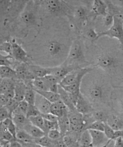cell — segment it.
I'll list each match as a JSON object with an SVG mask.
<instances>
[{
    "instance_id": "cell-60",
    "label": "cell",
    "mask_w": 123,
    "mask_h": 147,
    "mask_svg": "<svg viewBox=\"0 0 123 147\" xmlns=\"http://www.w3.org/2000/svg\"><path fill=\"white\" fill-rule=\"evenodd\" d=\"M97 147L93 146H91V147Z\"/></svg>"
},
{
    "instance_id": "cell-25",
    "label": "cell",
    "mask_w": 123,
    "mask_h": 147,
    "mask_svg": "<svg viewBox=\"0 0 123 147\" xmlns=\"http://www.w3.org/2000/svg\"><path fill=\"white\" fill-rule=\"evenodd\" d=\"M79 147H90L92 146V138L88 129L82 133L78 140Z\"/></svg>"
},
{
    "instance_id": "cell-35",
    "label": "cell",
    "mask_w": 123,
    "mask_h": 147,
    "mask_svg": "<svg viewBox=\"0 0 123 147\" xmlns=\"http://www.w3.org/2000/svg\"><path fill=\"white\" fill-rule=\"evenodd\" d=\"M35 142L43 147H53V140L46 135L41 138L35 140Z\"/></svg>"
},
{
    "instance_id": "cell-57",
    "label": "cell",
    "mask_w": 123,
    "mask_h": 147,
    "mask_svg": "<svg viewBox=\"0 0 123 147\" xmlns=\"http://www.w3.org/2000/svg\"><path fill=\"white\" fill-rule=\"evenodd\" d=\"M119 105L120 109H121V113L123 114V98L120 100L119 102Z\"/></svg>"
},
{
    "instance_id": "cell-56",
    "label": "cell",
    "mask_w": 123,
    "mask_h": 147,
    "mask_svg": "<svg viewBox=\"0 0 123 147\" xmlns=\"http://www.w3.org/2000/svg\"><path fill=\"white\" fill-rule=\"evenodd\" d=\"M120 137L123 138V129L115 131L114 140L116 139L117 138H120Z\"/></svg>"
},
{
    "instance_id": "cell-8",
    "label": "cell",
    "mask_w": 123,
    "mask_h": 147,
    "mask_svg": "<svg viewBox=\"0 0 123 147\" xmlns=\"http://www.w3.org/2000/svg\"><path fill=\"white\" fill-rule=\"evenodd\" d=\"M93 70V69L90 67H84L80 68V75H79L78 79L76 80L75 82L70 86H61L68 92L72 93V94L80 93L81 92L80 86H81L82 80L83 77L87 74L90 73Z\"/></svg>"
},
{
    "instance_id": "cell-40",
    "label": "cell",
    "mask_w": 123,
    "mask_h": 147,
    "mask_svg": "<svg viewBox=\"0 0 123 147\" xmlns=\"http://www.w3.org/2000/svg\"><path fill=\"white\" fill-rule=\"evenodd\" d=\"M44 80L49 86V88L51 86L56 84H60V81L57 78L52 75L49 74L43 77Z\"/></svg>"
},
{
    "instance_id": "cell-38",
    "label": "cell",
    "mask_w": 123,
    "mask_h": 147,
    "mask_svg": "<svg viewBox=\"0 0 123 147\" xmlns=\"http://www.w3.org/2000/svg\"><path fill=\"white\" fill-rule=\"evenodd\" d=\"M105 123L101 121H95L88 127L87 129L94 130L104 132Z\"/></svg>"
},
{
    "instance_id": "cell-22",
    "label": "cell",
    "mask_w": 123,
    "mask_h": 147,
    "mask_svg": "<svg viewBox=\"0 0 123 147\" xmlns=\"http://www.w3.org/2000/svg\"><path fill=\"white\" fill-rule=\"evenodd\" d=\"M25 84L26 86V90L24 100L30 105H34L36 92L34 90L32 82Z\"/></svg>"
},
{
    "instance_id": "cell-45",
    "label": "cell",
    "mask_w": 123,
    "mask_h": 147,
    "mask_svg": "<svg viewBox=\"0 0 123 147\" xmlns=\"http://www.w3.org/2000/svg\"><path fill=\"white\" fill-rule=\"evenodd\" d=\"M115 131L105 123L104 132L109 140H114Z\"/></svg>"
},
{
    "instance_id": "cell-1",
    "label": "cell",
    "mask_w": 123,
    "mask_h": 147,
    "mask_svg": "<svg viewBox=\"0 0 123 147\" xmlns=\"http://www.w3.org/2000/svg\"><path fill=\"white\" fill-rule=\"evenodd\" d=\"M113 92L111 87L103 83L94 82L87 87L85 96L89 100L94 107V104L107 105L111 107L112 105Z\"/></svg>"
},
{
    "instance_id": "cell-42",
    "label": "cell",
    "mask_w": 123,
    "mask_h": 147,
    "mask_svg": "<svg viewBox=\"0 0 123 147\" xmlns=\"http://www.w3.org/2000/svg\"><path fill=\"white\" fill-rule=\"evenodd\" d=\"M41 115V114L36 106L29 105V108L28 109L26 114L27 118L28 119L30 117H36V116Z\"/></svg>"
},
{
    "instance_id": "cell-31",
    "label": "cell",
    "mask_w": 123,
    "mask_h": 147,
    "mask_svg": "<svg viewBox=\"0 0 123 147\" xmlns=\"http://www.w3.org/2000/svg\"><path fill=\"white\" fill-rule=\"evenodd\" d=\"M17 141L24 142H35V138H32L23 129L17 130Z\"/></svg>"
},
{
    "instance_id": "cell-17",
    "label": "cell",
    "mask_w": 123,
    "mask_h": 147,
    "mask_svg": "<svg viewBox=\"0 0 123 147\" xmlns=\"http://www.w3.org/2000/svg\"><path fill=\"white\" fill-rule=\"evenodd\" d=\"M26 86L24 82L17 80L15 87V97L14 98L17 101H22L24 99Z\"/></svg>"
},
{
    "instance_id": "cell-7",
    "label": "cell",
    "mask_w": 123,
    "mask_h": 147,
    "mask_svg": "<svg viewBox=\"0 0 123 147\" xmlns=\"http://www.w3.org/2000/svg\"><path fill=\"white\" fill-rule=\"evenodd\" d=\"M75 107L77 111L83 115L92 113L95 110L93 104L81 92L79 96Z\"/></svg>"
},
{
    "instance_id": "cell-33",
    "label": "cell",
    "mask_w": 123,
    "mask_h": 147,
    "mask_svg": "<svg viewBox=\"0 0 123 147\" xmlns=\"http://www.w3.org/2000/svg\"><path fill=\"white\" fill-rule=\"evenodd\" d=\"M0 138L1 140L12 142L16 140L8 131L7 128L0 125Z\"/></svg>"
},
{
    "instance_id": "cell-41",
    "label": "cell",
    "mask_w": 123,
    "mask_h": 147,
    "mask_svg": "<svg viewBox=\"0 0 123 147\" xmlns=\"http://www.w3.org/2000/svg\"><path fill=\"white\" fill-rule=\"evenodd\" d=\"M76 18L80 20L85 19L87 15V11L86 8L82 6H80L76 8L74 12Z\"/></svg>"
},
{
    "instance_id": "cell-15",
    "label": "cell",
    "mask_w": 123,
    "mask_h": 147,
    "mask_svg": "<svg viewBox=\"0 0 123 147\" xmlns=\"http://www.w3.org/2000/svg\"><path fill=\"white\" fill-rule=\"evenodd\" d=\"M64 45L57 40H52L47 46V50L49 55L53 57H56L63 52Z\"/></svg>"
},
{
    "instance_id": "cell-44",
    "label": "cell",
    "mask_w": 123,
    "mask_h": 147,
    "mask_svg": "<svg viewBox=\"0 0 123 147\" xmlns=\"http://www.w3.org/2000/svg\"><path fill=\"white\" fill-rule=\"evenodd\" d=\"M47 135L52 140H56L61 138L63 136L58 129H52L49 131Z\"/></svg>"
},
{
    "instance_id": "cell-6",
    "label": "cell",
    "mask_w": 123,
    "mask_h": 147,
    "mask_svg": "<svg viewBox=\"0 0 123 147\" xmlns=\"http://www.w3.org/2000/svg\"><path fill=\"white\" fill-rule=\"evenodd\" d=\"M16 72L18 80L25 83L32 82L35 78L30 71L29 65L25 63H20L14 68Z\"/></svg>"
},
{
    "instance_id": "cell-16",
    "label": "cell",
    "mask_w": 123,
    "mask_h": 147,
    "mask_svg": "<svg viewBox=\"0 0 123 147\" xmlns=\"http://www.w3.org/2000/svg\"><path fill=\"white\" fill-rule=\"evenodd\" d=\"M58 93L60 96V100L66 105L69 111H73L76 110L75 107L70 100L69 93L66 91L60 84L59 85Z\"/></svg>"
},
{
    "instance_id": "cell-12",
    "label": "cell",
    "mask_w": 123,
    "mask_h": 147,
    "mask_svg": "<svg viewBox=\"0 0 123 147\" xmlns=\"http://www.w3.org/2000/svg\"><path fill=\"white\" fill-rule=\"evenodd\" d=\"M68 109L61 100L52 103L51 106L50 113L58 118H60L65 114H68Z\"/></svg>"
},
{
    "instance_id": "cell-54",
    "label": "cell",
    "mask_w": 123,
    "mask_h": 147,
    "mask_svg": "<svg viewBox=\"0 0 123 147\" xmlns=\"http://www.w3.org/2000/svg\"><path fill=\"white\" fill-rule=\"evenodd\" d=\"M3 94H5L9 100L14 98L15 97V87L9 89Z\"/></svg>"
},
{
    "instance_id": "cell-23",
    "label": "cell",
    "mask_w": 123,
    "mask_h": 147,
    "mask_svg": "<svg viewBox=\"0 0 123 147\" xmlns=\"http://www.w3.org/2000/svg\"><path fill=\"white\" fill-rule=\"evenodd\" d=\"M0 76L1 79H12L18 80L15 69L8 66H0Z\"/></svg>"
},
{
    "instance_id": "cell-11",
    "label": "cell",
    "mask_w": 123,
    "mask_h": 147,
    "mask_svg": "<svg viewBox=\"0 0 123 147\" xmlns=\"http://www.w3.org/2000/svg\"><path fill=\"white\" fill-rule=\"evenodd\" d=\"M12 56L15 60L20 63H26L28 60L27 53L20 45L13 43Z\"/></svg>"
},
{
    "instance_id": "cell-4",
    "label": "cell",
    "mask_w": 123,
    "mask_h": 147,
    "mask_svg": "<svg viewBox=\"0 0 123 147\" xmlns=\"http://www.w3.org/2000/svg\"><path fill=\"white\" fill-rule=\"evenodd\" d=\"M78 68L73 65H68L64 63L60 66L49 67V74L52 75L57 78L60 83L68 74Z\"/></svg>"
},
{
    "instance_id": "cell-27",
    "label": "cell",
    "mask_w": 123,
    "mask_h": 147,
    "mask_svg": "<svg viewBox=\"0 0 123 147\" xmlns=\"http://www.w3.org/2000/svg\"><path fill=\"white\" fill-rule=\"evenodd\" d=\"M17 80L12 79H1L0 83L1 94H4L9 89L15 87Z\"/></svg>"
},
{
    "instance_id": "cell-3",
    "label": "cell",
    "mask_w": 123,
    "mask_h": 147,
    "mask_svg": "<svg viewBox=\"0 0 123 147\" xmlns=\"http://www.w3.org/2000/svg\"><path fill=\"white\" fill-rule=\"evenodd\" d=\"M84 56L81 43L78 40L74 41L69 49L67 59L64 63L72 65L74 62L84 60Z\"/></svg>"
},
{
    "instance_id": "cell-34",
    "label": "cell",
    "mask_w": 123,
    "mask_h": 147,
    "mask_svg": "<svg viewBox=\"0 0 123 147\" xmlns=\"http://www.w3.org/2000/svg\"><path fill=\"white\" fill-rule=\"evenodd\" d=\"M15 61L12 55H8L5 56L0 54V65L1 66H8L12 67L11 66L14 64V61Z\"/></svg>"
},
{
    "instance_id": "cell-10",
    "label": "cell",
    "mask_w": 123,
    "mask_h": 147,
    "mask_svg": "<svg viewBox=\"0 0 123 147\" xmlns=\"http://www.w3.org/2000/svg\"><path fill=\"white\" fill-rule=\"evenodd\" d=\"M91 135L92 146L97 147H101L107 143L109 140L104 132L88 129Z\"/></svg>"
},
{
    "instance_id": "cell-2",
    "label": "cell",
    "mask_w": 123,
    "mask_h": 147,
    "mask_svg": "<svg viewBox=\"0 0 123 147\" xmlns=\"http://www.w3.org/2000/svg\"><path fill=\"white\" fill-rule=\"evenodd\" d=\"M103 36L115 38L123 46V20L120 17L114 16V24L109 29L99 33L98 39Z\"/></svg>"
},
{
    "instance_id": "cell-20",
    "label": "cell",
    "mask_w": 123,
    "mask_h": 147,
    "mask_svg": "<svg viewBox=\"0 0 123 147\" xmlns=\"http://www.w3.org/2000/svg\"><path fill=\"white\" fill-rule=\"evenodd\" d=\"M68 114L59 118L58 121L59 129L63 136L70 131V123Z\"/></svg>"
},
{
    "instance_id": "cell-26",
    "label": "cell",
    "mask_w": 123,
    "mask_h": 147,
    "mask_svg": "<svg viewBox=\"0 0 123 147\" xmlns=\"http://www.w3.org/2000/svg\"><path fill=\"white\" fill-rule=\"evenodd\" d=\"M107 5L104 1H95L93 6V12L97 15L105 16L107 15Z\"/></svg>"
},
{
    "instance_id": "cell-30",
    "label": "cell",
    "mask_w": 123,
    "mask_h": 147,
    "mask_svg": "<svg viewBox=\"0 0 123 147\" xmlns=\"http://www.w3.org/2000/svg\"><path fill=\"white\" fill-rule=\"evenodd\" d=\"M32 86L34 90L41 91H49V86L44 80L43 78H36L32 81Z\"/></svg>"
},
{
    "instance_id": "cell-19",
    "label": "cell",
    "mask_w": 123,
    "mask_h": 147,
    "mask_svg": "<svg viewBox=\"0 0 123 147\" xmlns=\"http://www.w3.org/2000/svg\"><path fill=\"white\" fill-rule=\"evenodd\" d=\"M115 63V59L109 55H104L99 59L96 66L106 69L111 68Z\"/></svg>"
},
{
    "instance_id": "cell-47",
    "label": "cell",
    "mask_w": 123,
    "mask_h": 147,
    "mask_svg": "<svg viewBox=\"0 0 123 147\" xmlns=\"http://www.w3.org/2000/svg\"><path fill=\"white\" fill-rule=\"evenodd\" d=\"M8 118L12 119V117L6 107H0V121L1 122Z\"/></svg>"
},
{
    "instance_id": "cell-50",
    "label": "cell",
    "mask_w": 123,
    "mask_h": 147,
    "mask_svg": "<svg viewBox=\"0 0 123 147\" xmlns=\"http://www.w3.org/2000/svg\"><path fill=\"white\" fill-rule=\"evenodd\" d=\"M7 129L10 133L12 135V136L14 137L15 140H16V135L17 132V129L16 127L15 124L14 123L13 121H12L10 123L9 125L8 126Z\"/></svg>"
},
{
    "instance_id": "cell-49",
    "label": "cell",
    "mask_w": 123,
    "mask_h": 147,
    "mask_svg": "<svg viewBox=\"0 0 123 147\" xmlns=\"http://www.w3.org/2000/svg\"><path fill=\"white\" fill-rule=\"evenodd\" d=\"M105 25L107 27H110L112 26L114 21V16L111 14H107L104 17V19Z\"/></svg>"
},
{
    "instance_id": "cell-48",
    "label": "cell",
    "mask_w": 123,
    "mask_h": 147,
    "mask_svg": "<svg viewBox=\"0 0 123 147\" xmlns=\"http://www.w3.org/2000/svg\"><path fill=\"white\" fill-rule=\"evenodd\" d=\"M99 33H97L93 29L89 30L86 32V36L90 40H96L98 39Z\"/></svg>"
},
{
    "instance_id": "cell-32",
    "label": "cell",
    "mask_w": 123,
    "mask_h": 147,
    "mask_svg": "<svg viewBox=\"0 0 123 147\" xmlns=\"http://www.w3.org/2000/svg\"><path fill=\"white\" fill-rule=\"evenodd\" d=\"M28 119L31 123L41 129L46 134L45 127V120L41 115L30 117Z\"/></svg>"
},
{
    "instance_id": "cell-43",
    "label": "cell",
    "mask_w": 123,
    "mask_h": 147,
    "mask_svg": "<svg viewBox=\"0 0 123 147\" xmlns=\"http://www.w3.org/2000/svg\"><path fill=\"white\" fill-rule=\"evenodd\" d=\"M1 51L5 52L8 55H12V44L9 42H5L1 44L0 46Z\"/></svg>"
},
{
    "instance_id": "cell-58",
    "label": "cell",
    "mask_w": 123,
    "mask_h": 147,
    "mask_svg": "<svg viewBox=\"0 0 123 147\" xmlns=\"http://www.w3.org/2000/svg\"><path fill=\"white\" fill-rule=\"evenodd\" d=\"M114 140H112L107 147H114Z\"/></svg>"
},
{
    "instance_id": "cell-18",
    "label": "cell",
    "mask_w": 123,
    "mask_h": 147,
    "mask_svg": "<svg viewBox=\"0 0 123 147\" xmlns=\"http://www.w3.org/2000/svg\"><path fill=\"white\" fill-rule=\"evenodd\" d=\"M80 68H78L68 74L61 81L60 84L62 86L71 85L75 82L80 75Z\"/></svg>"
},
{
    "instance_id": "cell-24",
    "label": "cell",
    "mask_w": 123,
    "mask_h": 147,
    "mask_svg": "<svg viewBox=\"0 0 123 147\" xmlns=\"http://www.w3.org/2000/svg\"><path fill=\"white\" fill-rule=\"evenodd\" d=\"M12 119L17 130L23 129L24 126L30 121L26 116L20 114H13Z\"/></svg>"
},
{
    "instance_id": "cell-13",
    "label": "cell",
    "mask_w": 123,
    "mask_h": 147,
    "mask_svg": "<svg viewBox=\"0 0 123 147\" xmlns=\"http://www.w3.org/2000/svg\"><path fill=\"white\" fill-rule=\"evenodd\" d=\"M106 123L115 131L121 130L123 129V115L110 114Z\"/></svg>"
},
{
    "instance_id": "cell-55",
    "label": "cell",
    "mask_w": 123,
    "mask_h": 147,
    "mask_svg": "<svg viewBox=\"0 0 123 147\" xmlns=\"http://www.w3.org/2000/svg\"><path fill=\"white\" fill-rule=\"evenodd\" d=\"M114 147H123V138H118L114 140Z\"/></svg>"
},
{
    "instance_id": "cell-21",
    "label": "cell",
    "mask_w": 123,
    "mask_h": 147,
    "mask_svg": "<svg viewBox=\"0 0 123 147\" xmlns=\"http://www.w3.org/2000/svg\"><path fill=\"white\" fill-rule=\"evenodd\" d=\"M30 71L35 78H41L49 74V67H44L36 65H29Z\"/></svg>"
},
{
    "instance_id": "cell-14",
    "label": "cell",
    "mask_w": 123,
    "mask_h": 147,
    "mask_svg": "<svg viewBox=\"0 0 123 147\" xmlns=\"http://www.w3.org/2000/svg\"><path fill=\"white\" fill-rule=\"evenodd\" d=\"M23 130L35 139L41 138L46 135V133L31 123L30 121L24 126Z\"/></svg>"
},
{
    "instance_id": "cell-36",
    "label": "cell",
    "mask_w": 123,
    "mask_h": 147,
    "mask_svg": "<svg viewBox=\"0 0 123 147\" xmlns=\"http://www.w3.org/2000/svg\"><path fill=\"white\" fill-rule=\"evenodd\" d=\"M29 105L25 100L20 102L16 110L14 111L13 114H22L26 116V114L29 108Z\"/></svg>"
},
{
    "instance_id": "cell-59",
    "label": "cell",
    "mask_w": 123,
    "mask_h": 147,
    "mask_svg": "<svg viewBox=\"0 0 123 147\" xmlns=\"http://www.w3.org/2000/svg\"><path fill=\"white\" fill-rule=\"evenodd\" d=\"M111 140H109L108 141V142L106 144H105L104 145H103V146H101V147H107L108 146L110 142H111Z\"/></svg>"
},
{
    "instance_id": "cell-46",
    "label": "cell",
    "mask_w": 123,
    "mask_h": 147,
    "mask_svg": "<svg viewBox=\"0 0 123 147\" xmlns=\"http://www.w3.org/2000/svg\"><path fill=\"white\" fill-rule=\"evenodd\" d=\"M45 120V129H46V135L47 132L51 130L52 129H59L58 124V122H52Z\"/></svg>"
},
{
    "instance_id": "cell-52",
    "label": "cell",
    "mask_w": 123,
    "mask_h": 147,
    "mask_svg": "<svg viewBox=\"0 0 123 147\" xmlns=\"http://www.w3.org/2000/svg\"><path fill=\"white\" fill-rule=\"evenodd\" d=\"M10 100L5 95L2 94L0 95V107H5L8 104Z\"/></svg>"
},
{
    "instance_id": "cell-5",
    "label": "cell",
    "mask_w": 123,
    "mask_h": 147,
    "mask_svg": "<svg viewBox=\"0 0 123 147\" xmlns=\"http://www.w3.org/2000/svg\"><path fill=\"white\" fill-rule=\"evenodd\" d=\"M44 6L49 12L55 14H64L68 9V6L63 1H42Z\"/></svg>"
},
{
    "instance_id": "cell-51",
    "label": "cell",
    "mask_w": 123,
    "mask_h": 147,
    "mask_svg": "<svg viewBox=\"0 0 123 147\" xmlns=\"http://www.w3.org/2000/svg\"><path fill=\"white\" fill-rule=\"evenodd\" d=\"M41 115L43 117L44 119L48 121H52V122H58V121L59 118L51 113L41 114Z\"/></svg>"
},
{
    "instance_id": "cell-9",
    "label": "cell",
    "mask_w": 123,
    "mask_h": 147,
    "mask_svg": "<svg viewBox=\"0 0 123 147\" xmlns=\"http://www.w3.org/2000/svg\"><path fill=\"white\" fill-rule=\"evenodd\" d=\"M51 105L52 103L43 96L36 92L34 105L39 110L41 114H46L50 113Z\"/></svg>"
},
{
    "instance_id": "cell-29",
    "label": "cell",
    "mask_w": 123,
    "mask_h": 147,
    "mask_svg": "<svg viewBox=\"0 0 123 147\" xmlns=\"http://www.w3.org/2000/svg\"><path fill=\"white\" fill-rule=\"evenodd\" d=\"M93 118L95 121H101L107 123L110 114L104 110H95L91 113Z\"/></svg>"
},
{
    "instance_id": "cell-37",
    "label": "cell",
    "mask_w": 123,
    "mask_h": 147,
    "mask_svg": "<svg viewBox=\"0 0 123 147\" xmlns=\"http://www.w3.org/2000/svg\"><path fill=\"white\" fill-rule=\"evenodd\" d=\"M21 18L25 23L29 24H32L35 21V16L32 12L26 11L23 13Z\"/></svg>"
},
{
    "instance_id": "cell-39",
    "label": "cell",
    "mask_w": 123,
    "mask_h": 147,
    "mask_svg": "<svg viewBox=\"0 0 123 147\" xmlns=\"http://www.w3.org/2000/svg\"><path fill=\"white\" fill-rule=\"evenodd\" d=\"M19 103V102L17 101L15 98L9 100L8 104L5 106L12 117L13 114L16 110Z\"/></svg>"
},
{
    "instance_id": "cell-53",
    "label": "cell",
    "mask_w": 123,
    "mask_h": 147,
    "mask_svg": "<svg viewBox=\"0 0 123 147\" xmlns=\"http://www.w3.org/2000/svg\"><path fill=\"white\" fill-rule=\"evenodd\" d=\"M18 141L20 144L21 147H43L35 142H24Z\"/></svg>"
},
{
    "instance_id": "cell-28",
    "label": "cell",
    "mask_w": 123,
    "mask_h": 147,
    "mask_svg": "<svg viewBox=\"0 0 123 147\" xmlns=\"http://www.w3.org/2000/svg\"><path fill=\"white\" fill-rule=\"evenodd\" d=\"M36 93L43 96L50 102L54 103L60 100V96L57 93L52 92L50 91H41L34 90Z\"/></svg>"
}]
</instances>
